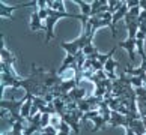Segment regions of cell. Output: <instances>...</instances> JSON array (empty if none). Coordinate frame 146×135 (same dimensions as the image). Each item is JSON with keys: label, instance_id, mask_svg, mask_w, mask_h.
<instances>
[{"label": "cell", "instance_id": "cell-1", "mask_svg": "<svg viewBox=\"0 0 146 135\" xmlns=\"http://www.w3.org/2000/svg\"><path fill=\"white\" fill-rule=\"evenodd\" d=\"M75 15H71L68 12H57L48 8V17L45 20V44H48L51 39H54V24L60 18H71Z\"/></svg>", "mask_w": 146, "mask_h": 135}, {"label": "cell", "instance_id": "cell-2", "mask_svg": "<svg viewBox=\"0 0 146 135\" xmlns=\"http://www.w3.org/2000/svg\"><path fill=\"white\" fill-rule=\"evenodd\" d=\"M24 102H26V96L18 99V101H9V99L0 101V107L11 114V123L23 120V117H21V107H23Z\"/></svg>", "mask_w": 146, "mask_h": 135}, {"label": "cell", "instance_id": "cell-3", "mask_svg": "<svg viewBox=\"0 0 146 135\" xmlns=\"http://www.w3.org/2000/svg\"><path fill=\"white\" fill-rule=\"evenodd\" d=\"M92 39L94 36H88V35H82L78 39H75L72 42H60V48H63L66 54H71V56H77L80 51H83V48L86 45L92 44Z\"/></svg>", "mask_w": 146, "mask_h": 135}, {"label": "cell", "instance_id": "cell-4", "mask_svg": "<svg viewBox=\"0 0 146 135\" xmlns=\"http://www.w3.org/2000/svg\"><path fill=\"white\" fill-rule=\"evenodd\" d=\"M27 6H33L36 9L38 6V2L36 0H33V2H30V3H23V5H15V6H8V5H5V3H0V15H2L3 18H11L12 20V12L14 11H17V9H21V8H27Z\"/></svg>", "mask_w": 146, "mask_h": 135}, {"label": "cell", "instance_id": "cell-5", "mask_svg": "<svg viewBox=\"0 0 146 135\" xmlns=\"http://www.w3.org/2000/svg\"><path fill=\"white\" fill-rule=\"evenodd\" d=\"M30 30L36 32V30H45V21L41 18V15L38 14V9H35V12L30 17Z\"/></svg>", "mask_w": 146, "mask_h": 135}, {"label": "cell", "instance_id": "cell-6", "mask_svg": "<svg viewBox=\"0 0 146 135\" xmlns=\"http://www.w3.org/2000/svg\"><path fill=\"white\" fill-rule=\"evenodd\" d=\"M110 125H111L113 128H116V126L127 128V126H128V117L123 116V114H121V113H117V111H111Z\"/></svg>", "mask_w": 146, "mask_h": 135}, {"label": "cell", "instance_id": "cell-7", "mask_svg": "<svg viewBox=\"0 0 146 135\" xmlns=\"http://www.w3.org/2000/svg\"><path fill=\"white\" fill-rule=\"evenodd\" d=\"M136 44H137V39H133V38H128V39L125 41H121L117 44V47H121V48H125L127 53H128V57H129V60H134V48H136Z\"/></svg>", "mask_w": 146, "mask_h": 135}, {"label": "cell", "instance_id": "cell-8", "mask_svg": "<svg viewBox=\"0 0 146 135\" xmlns=\"http://www.w3.org/2000/svg\"><path fill=\"white\" fill-rule=\"evenodd\" d=\"M128 6H127V3H123V6L117 11L116 14H113V20H111V26H113V36H116V24H117V21H121V20H125V15L128 14Z\"/></svg>", "mask_w": 146, "mask_h": 135}, {"label": "cell", "instance_id": "cell-9", "mask_svg": "<svg viewBox=\"0 0 146 135\" xmlns=\"http://www.w3.org/2000/svg\"><path fill=\"white\" fill-rule=\"evenodd\" d=\"M0 59H2V62L3 63H9V65H12L15 62V56L12 53H9L6 48H5V42L2 39V42H0Z\"/></svg>", "mask_w": 146, "mask_h": 135}, {"label": "cell", "instance_id": "cell-10", "mask_svg": "<svg viewBox=\"0 0 146 135\" xmlns=\"http://www.w3.org/2000/svg\"><path fill=\"white\" fill-rule=\"evenodd\" d=\"M125 26L128 29V38L136 39V36L139 33V21H134V23H125Z\"/></svg>", "mask_w": 146, "mask_h": 135}, {"label": "cell", "instance_id": "cell-11", "mask_svg": "<svg viewBox=\"0 0 146 135\" xmlns=\"http://www.w3.org/2000/svg\"><path fill=\"white\" fill-rule=\"evenodd\" d=\"M48 8L53 11H57V12H65V5L60 0H47Z\"/></svg>", "mask_w": 146, "mask_h": 135}, {"label": "cell", "instance_id": "cell-12", "mask_svg": "<svg viewBox=\"0 0 146 135\" xmlns=\"http://www.w3.org/2000/svg\"><path fill=\"white\" fill-rule=\"evenodd\" d=\"M75 3L80 6V9H82V15H84V17H90V12H92L90 3H86V2H83V0H75Z\"/></svg>", "mask_w": 146, "mask_h": 135}, {"label": "cell", "instance_id": "cell-13", "mask_svg": "<svg viewBox=\"0 0 146 135\" xmlns=\"http://www.w3.org/2000/svg\"><path fill=\"white\" fill-rule=\"evenodd\" d=\"M69 132H71V126L62 120L59 128H57V135H69Z\"/></svg>", "mask_w": 146, "mask_h": 135}, {"label": "cell", "instance_id": "cell-14", "mask_svg": "<svg viewBox=\"0 0 146 135\" xmlns=\"http://www.w3.org/2000/svg\"><path fill=\"white\" fill-rule=\"evenodd\" d=\"M129 83L134 89H140V87H145V81L143 78L140 77H129Z\"/></svg>", "mask_w": 146, "mask_h": 135}, {"label": "cell", "instance_id": "cell-15", "mask_svg": "<svg viewBox=\"0 0 146 135\" xmlns=\"http://www.w3.org/2000/svg\"><path fill=\"white\" fill-rule=\"evenodd\" d=\"M41 135H57V129L53 128V126L50 125V126H47V128L42 129V131H41Z\"/></svg>", "mask_w": 146, "mask_h": 135}, {"label": "cell", "instance_id": "cell-16", "mask_svg": "<svg viewBox=\"0 0 146 135\" xmlns=\"http://www.w3.org/2000/svg\"><path fill=\"white\" fill-rule=\"evenodd\" d=\"M50 120H51V114H42V117H41V126L42 128L50 126Z\"/></svg>", "mask_w": 146, "mask_h": 135}, {"label": "cell", "instance_id": "cell-17", "mask_svg": "<svg viewBox=\"0 0 146 135\" xmlns=\"http://www.w3.org/2000/svg\"><path fill=\"white\" fill-rule=\"evenodd\" d=\"M139 30L142 32V33H145V35H146V20L139 21Z\"/></svg>", "mask_w": 146, "mask_h": 135}]
</instances>
